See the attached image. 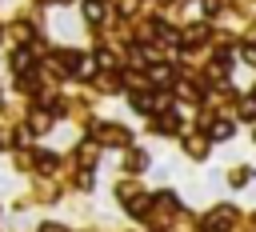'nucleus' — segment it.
Segmentation results:
<instances>
[{"label":"nucleus","mask_w":256,"mask_h":232,"mask_svg":"<svg viewBox=\"0 0 256 232\" xmlns=\"http://www.w3.org/2000/svg\"><path fill=\"white\" fill-rule=\"evenodd\" d=\"M84 16H88L92 24H100V20H104V0H84Z\"/></svg>","instance_id":"f257e3e1"},{"label":"nucleus","mask_w":256,"mask_h":232,"mask_svg":"<svg viewBox=\"0 0 256 232\" xmlns=\"http://www.w3.org/2000/svg\"><path fill=\"white\" fill-rule=\"evenodd\" d=\"M228 220H232V212H212V216H208V224H204V228H208V232H216V228H224V224H228Z\"/></svg>","instance_id":"f03ea898"},{"label":"nucleus","mask_w":256,"mask_h":232,"mask_svg":"<svg viewBox=\"0 0 256 232\" xmlns=\"http://www.w3.org/2000/svg\"><path fill=\"white\" fill-rule=\"evenodd\" d=\"M228 136H232V124L228 120H216L212 124V140H228Z\"/></svg>","instance_id":"7ed1b4c3"},{"label":"nucleus","mask_w":256,"mask_h":232,"mask_svg":"<svg viewBox=\"0 0 256 232\" xmlns=\"http://www.w3.org/2000/svg\"><path fill=\"white\" fill-rule=\"evenodd\" d=\"M152 80H156V84H168L172 72H168V68H152Z\"/></svg>","instance_id":"20e7f679"},{"label":"nucleus","mask_w":256,"mask_h":232,"mask_svg":"<svg viewBox=\"0 0 256 232\" xmlns=\"http://www.w3.org/2000/svg\"><path fill=\"white\" fill-rule=\"evenodd\" d=\"M244 60H248V64H256V48H244Z\"/></svg>","instance_id":"39448f33"},{"label":"nucleus","mask_w":256,"mask_h":232,"mask_svg":"<svg viewBox=\"0 0 256 232\" xmlns=\"http://www.w3.org/2000/svg\"><path fill=\"white\" fill-rule=\"evenodd\" d=\"M40 232H64V228H60V224H44Z\"/></svg>","instance_id":"423d86ee"}]
</instances>
